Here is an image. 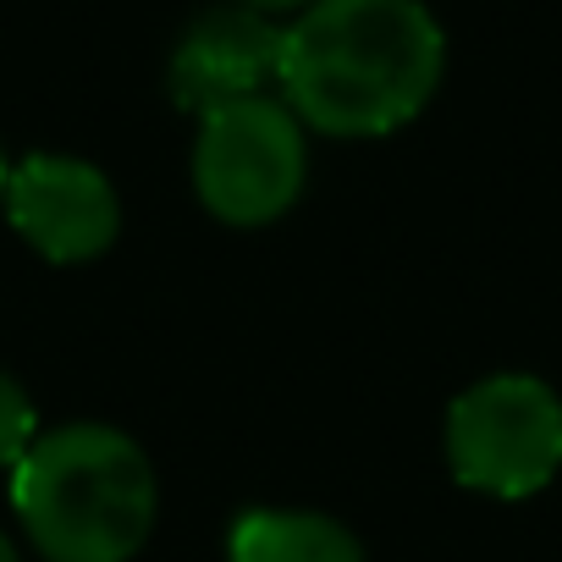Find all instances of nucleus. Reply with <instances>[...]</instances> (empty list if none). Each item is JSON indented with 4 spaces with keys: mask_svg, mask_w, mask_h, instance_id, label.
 <instances>
[{
    "mask_svg": "<svg viewBox=\"0 0 562 562\" xmlns=\"http://www.w3.org/2000/svg\"><path fill=\"white\" fill-rule=\"evenodd\" d=\"M0 562H23V557H18V546H12L7 535H0Z\"/></svg>",
    "mask_w": 562,
    "mask_h": 562,
    "instance_id": "obj_10",
    "label": "nucleus"
},
{
    "mask_svg": "<svg viewBox=\"0 0 562 562\" xmlns=\"http://www.w3.org/2000/svg\"><path fill=\"white\" fill-rule=\"evenodd\" d=\"M12 232L50 265H89L122 232V199L94 160L78 155H29L7 177Z\"/></svg>",
    "mask_w": 562,
    "mask_h": 562,
    "instance_id": "obj_5",
    "label": "nucleus"
},
{
    "mask_svg": "<svg viewBox=\"0 0 562 562\" xmlns=\"http://www.w3.org/2000/svg\"><path fill=\"white\" fill-rule=\"evenodd\" d=\"M226 562H364V546L331 513L248 507L232 518Z\"/></svg>",
    "mask_w": 562,
    "mask_h": 562,
    "instance_id": "obj_7",
    "label": "nucleus"
},
{
    "mask_svg": "<svg viewBox=\"0 0 562 562\" xmlns=\"http://www.w3.org/2000/svg\"><path fill=\"white\" fill-rule=\"evenodd\" d=\"M7 177H12V160H7V149H0V193H7Z\"/></svg>",
    "mask_w": 562,
    "mask_h": 562,
    "instance_id": "obj_11",
    "label": "nucleus"
},
{
    "mask_svg": "<svg viewBox=\"0 0 562 562\" xmlns=\"http://www.w3.org/2000/svg\"><path fill=\"white\" fill-rule=\"evenodd\" d=\"M447 78V34L425 0H315L281 23L276 94L310 133L386 138L425 116Z\"/></svg>",
    "mask_w": 562,
    "mask_h": 562,
    "instance_id": "obj_1",
    "label": "nucleus"
},
{
    "mask_svg": "<svg viewBox=\"0 0 562 562\" xmlns=\"http://www.w3.org/2000/svg\"><path fill=\"white\" fill-rule=\"evenodd\" d=\"M237 7H254V12H265V18H281V12H304V7H315V0H237Z\"/></svg>",
    "mask_w": 562,
    "mask_h": 562,
    "instance_id": "obj_9",
    "label": "nucleus"
},
{
    "mask_svg": "<svg viewBox=\"0 0 562 562\" xmlns=\"http://www.w3.org/2000/svg\"><path fill=\"white\" fill-rule=\"evenodd\" d=\"M447 463L458 485L524 502L562 469V397L540 375H485L447 408Z\"/></svg>",
    "mask_w": 562,
    "mask_h": 562,
    "instance_id": "obj_4",
    "label": "nucleus"
},
{
    "mask_svg": "<svg viewBox=\"0 0 562 562\" xmlns=\"http://www.w3.org/2000/svg\"><path fill=\"white\" fill-rule=\"evenodd\" d=\"M40 441V414L34 397L23 392L18 375L0 370V469H18L29 458V447Z\"/></svg>",
    "mask_w": 562,
    "mask_h": 562,
    "instance_id": "obj_8",
    "label": "nucleus"
},
{
    "mask_svg": "<svg viewBox=\"0 0 562 562\" xmlns=\"http://www.w3.org/2000/svg\"><path fill=\"white\" fill-rule=\"evenodd\" d=\"M310 182V127L281 105V94H254L199 116L193 138V193L226 226L281 221Z\"/></svg>",
    "mask_w": 562,
    "mask_h": 562,
    "instance_id": "obj_3",
    "label": "nucleus"
},
{
    "mask_svg": "<svg viewBox=\"0 0 562 562\" xmlns=\"http://www.w3.org/2000/svg\"><path fill=\"white\" fill-rule=\"evenodd\" d=\"M276 72H281V23L254 7H237V0H221V7L199 12L177 40L166 89L177 111L210 116L221 105L270 94Z\"/></svg>",
    "mask_w": 562,
    "mask_h": 562,
    "instance_id": "obj_6",
    "label": "nucleus"
},
{
    "mask_svg": "<svg viewBox=\"0 0 562 562\" xmlns=\"http://www.w3.org/2000/svg\"><path fill=\"white\" fill-rule=\"evenodd\" d=\"M12 507L45 562H127L155 529V469L116 425H56L12 469Z\"/></svg>",
    "mask_w": 562,
    "mask_h": 562,
    "instance_id": "obj_2",
    "label": "nucleus"
}]
</instances>
